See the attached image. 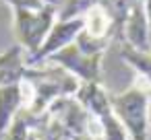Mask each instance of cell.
Instances as JSON below:
<instances>
[{"label": "cell", "instance_id": "6da1fadb", "mask_svg": "<svg viewBox=\"0 0 151 140\" xmlns=\"http://www.w3.org/2000/svg\"><path fill=\"white\" fill-rule=\"evenodd\" d=\"M23 78L31 89V107L27 109L29 115H42L52 101L60 97H75L81 87V82L73 74L50 62L25 68Z\"/></svg>", "mask_w": 151, "mask_h": 140}, {"label": "cell", "instance_id": "7a4b0ae2", "mask_svg": "<svg viewBox=\"0 0 151 140\" xmlns=\"http://www.w3.org/2000/svg\"><path fill=\"white\" fill-rule=\"evenodd\" d=\"M149 97L151 89L132 76V82L120 95H110L112 109L120 119L128 140H149Z\"/></svg>", "mask_w": 151, "mask_h": 140}, {"label": "cell", "instance_id": "3957f363", "mask_svg": "<svg viewBox=\"0 0 151 140\" xmlns=\"http://www.w3.org/2000/svg\"><path fill=\"white\" fill-rule=\"evenodd\" d=\"M75 97L95 117V122L101 130V140H128L120 119L116 117V113L112 109L110 95L101 82H81Z\"/></svg>", "mask_w": 151, "mask_h": 140}, {"label": "cell", "instance_id": "277c9868", "mask_svg": "<svg viewBox=\"0 0 151 140\" xmlns=\"http://www.w3.org/2000/svg\"><path fill=\"white\" fill-rule=\"evenodd\" d=\"M54 21H56V11L48 4L37 11L13 9V29L17 35V43L25 50V58L40 50Z\"/></svg>", "mask_w": 151, "mask_h": 140}, {"label": "cell", "instance_id": "5b68a950", "mask_svg": "<svg viewBox=\"0 0 151 140\" xmlns=\"http://www.w3.org/2000/svg\"><path fill=\"white\" fill-rule=\"evenodd\" d=\"M101 60L104 54H87L73 41L70 45L52 54L46 62L64 68L79 82H101Z\"/></svg>", "mask_w": 151, "mask_h": 140}, {"label": "cell", "instance_id": "8992f818", "mask_svg": "<svg viewBox=\"0 0 151 140\" xmlns=\"http://www.w3.org/2000/svg\"><path fill=\"white\" fill-rule=\"evenodd\" d=\"M81 31H83V19L81 17L79 19H56L52 29L48 31L46 39H44V43L40 45V50L25 58V66L31 68V66L44 64L52 54H56L62 48L70 45Z\"/></svg>", "mask_w": 151, "mask_h": 140}, {"label": "cell", "instance_id": "52a82bcc", "mask_svg": "<svg viewBox=\"0 0 151 140\" xmlns=\"http://www.w3.org/2000/svg\"><path fill=\"white\" fill-rule=\"evenodd\" d=\"M118 35H122V43L141 52H151V41H149V23H147V13L143 0L134 2L126 17L120 23Z\"/></svg>", "mask_w": 151, "mask_h": 140}, {"label": "cell", "instance_id": "ba28073f", "mask_svg": "<svg viewBox=\"0 0 151 140\" xmlns=\"http://www.w3.org/2000/svg\"><path fill=\"white\" fill-rule=\"evenodd\" d=\"M81 19H83V33L89 37L114 41V37L118 35V25L101 2H95L93 6H89Z\"/></svg>", "mask_w": 151, "mask_h": 140}, {"label": "cell", "instance_id": "9c48e42d", "mask_svg": "<svg viewBox=\"0 0 151 140\" xmlns=\"http://www.w3.org/2000/svg\"><path fill=\"white\" fill-rule=\"evenodd\" d=\"M23 111V89L21 80L15 85L0 87V138L11 128L15 117Z\"/></svg>", "mask_w": 151, "mask_h": 140}, {"label": "cell", "instance_id": "30bf717a", "mask_svg": "<svg viewBox=\"0 0 151 140\" xmlns=\"http://www.w3.org/2000/svg\"><path fill=\"white\" fill-rule=\"evenodd\" d=\"M25 50L15 43L6 52L0 54V87L15 85L25 74Z\"/></svg>", "mask_w": 151, "mask_h": 140}, {"label": "cell", "instance_id": "8fae6325", "mask_svg": "<svg viewBox=\"0 0 151 140\" xmlns=\"http://www.w3.org/2000/svg\"><path fill=\"white\" fill-rule=\"evenodd\" d=\"M120 58L132 70V76L143 80L151 89V52H141V50H134V48H128L122 43Z\"/></svg>", "mask_w": 151, "mask_h": 140}, {"label": "cell", "instance_id": "7c38bea8", "mask_svg": "<svg viewBox=\"0 0 151 140\" xmlns=\"http://www.w3.org/2000/svg\"><path fill=\"white\" fill-rule=\"evenodd\" d=\"M95 2H99V0H58L54 6L56 19H79Z\"/></svg>", "mask_w": 151, "mask_h": 140}, {"label": "cell", "instance_id": "4fadbf2b", "mask_svg": "<svg viewBox=\"0 0 151 140\" xmlns=\"http://www.w3.org/2000/svg\"><path fill=\"white\" fill-rule=\"evenodd\" d=\"M4 2L13 9H27V11H37V9H44V0H4Z\"/></svg>", "mask_w": 151, "mask_h": 140}, {"label": "cell", "instance_id": "5bb4252c", "mask_svg": "<svg viewBox=\"0 0 151 140\" xmlns=\"http://www.w3.org/2000/svg\"><path fill=\"white\" fill-rule=\"evenodd\" d=\"M145 13H147V23H149V41H151V0H143Z\"/></svg>", "mask_w": 151, "mask_h": 140}, {"label": "cell", "instance_id": "9a60e30c", "mask_svg": "<svg viewBox=\"0 0 151 140\" xmlns=\"http://www.w3.org/2000/svg\"><path fill=\"white\" fill-rule=\"evenodd\" d=\"M56 2H58V0H44V4H48V6H52V9L56 6Z\"/></svg>", "mask_w": 151, "mask_h": 140}, {"label": "cell", "instance_id": "2e32d148", "mask_svg": "<svg viewBox=\"0 0 151 140\" xmlns=\"http://www.w3.org/2000/svg\"><path fill=\"white\" fill-rule=\"evenodd\" d=\"M149 134H151V97H149Z\"/></svg>", "mask_w": 151, "mask_h": 140}]
</instances>
